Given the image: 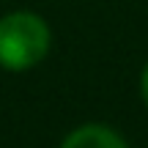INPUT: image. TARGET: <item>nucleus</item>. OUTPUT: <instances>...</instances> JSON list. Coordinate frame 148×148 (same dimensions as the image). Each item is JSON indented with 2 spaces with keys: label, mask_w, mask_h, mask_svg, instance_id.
<instances>
[{
  "label": "nucleus",
  "mask_w": 148,
  "mask_h": 148,
  "mask_svg": "<svg viewBox=\"0 0 148 148\" xmlns=\"http://www.w3.org/2000/svg\"><path fill=\"white\" fill-rule=\"evenodd\" d=\"M49 52V27L38 14L14 11L0 19V66L22 71Z\"/></svg>",
  "instance_id": "obj_1"
},
{
  "label": "nucleus",
  "mask_w": 148,
  "mask_h": 148,
  "mask_svg": "<svg viewBox=\"0 0 148 148\" xmlns=\"http://www.w3.org/2000/svg\"><path fill=\"white\" fill-rule=\"evenodd\" d=\"M60 148H126V143L112 129L99 126V123H88V126L74 129L60 143Z\"/></svg>",
  "instance_id": "obj_2"
},
{
  "label": "nucleus",
  "mask_w": 148,
  "mask_h": 148,
  "mask_svg": "<svg viewBox=\"0 0 148 148\" xmlns=\"http://www.w3.org/2000/svg\"><path fill=\"white\" fill-rule=\"evenodd\" d=\"M140 93H143V101H145V107H148V66H145L143 77H140Z\"/></svg>",
  "instance_id": "obj_3"
}]
</instances>
